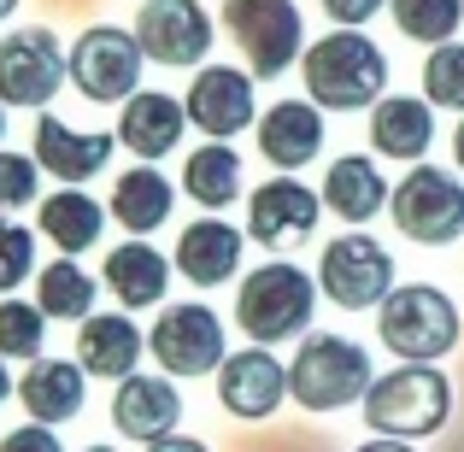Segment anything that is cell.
Here are the masks:
<instances>
[{"label":"cell","mask_w":464,"mask_h":452,"mask_svg":"<svg viewBox=\"0 0 464 452\" xmlns=\"http://www.w3.org/2000/svg\"><path fill=\"white\" fill-rule=\"evenodd\" d=\"M253 71H236V65H200L188 82V124L200 136L224 141V136H241L247 124H259V89H253Z\"/></svg>","instance_id":"cell-13"},{"label":"cell","mask_w":464,"mask_h":452,"mask_svg":"<svg viewBox=\"0 0 464 452\" xmlns=\"http://www.w3.org/2000/svg\"><path fill=\"white\" fill-rule=\"evenodd\" d=\"M24 276H35V236L0 212V294H12Z\"/></svg>","instance_id":"cell-33"},{"label":"cell","mask_w":464,"mask_h":452,"mask_svg":"<svg viewBox=\"0 0 464 452\" xmlns=\"http://www.w3.org/2000/svg\"><path fill=\"white\" fill-rule=\"evenodd\" d=\"M0 136H6V101H0Z\"/></svg>","instance_id":"cell-42"},{"label":"cell","mask_w":464,"mask_h":452,"mask_svg":"<svg viewBox=\"0 0 464 452\" xmlns=\"http://www.w3.org/2000/svg\"><path fill=\"white\" fill-rule=\"evenodd\" d=\"M241 229L236 224H224V217H200V224H188L177 236V271L188 276V283H200V288H218V283H229V276L241 271Z\"/></svg>","instance_id":"cell-20"},{"label":"cell","mask_w":464,"mask_h":452,"mask_svg":"<svg viewBox=\"0 0 464 452\" xmlns=\"http://www.w3.org/2000/svg\"><path fill=\"white\" fill-rule=\"evenodd\" d=\"M170 206H177V182H170L159 165H148V159L112 182V217L124 229H136V236H148V229L165 224Z\"/></svg>","instance_id":"cell-27"},{"label":"cell","mask_w":464,"mask_h":452,"mask_svg":"<svg viewBox=\"0 0 464 452\" xmlns=\"http://www.w3.org/2000/svg\"><path fill=\"white\" fill-rule=\"evenodd\" d=\"M6 394H12V376H6V364H0V406H6Z\"/></svg>","instance_id":"cell-40"},{"label":"cell","mask_w":464,"mask_h":452,"mask_svg":"<svg viewBox=\"0 0 464 452\" xmlns=\"http://www.w3.org/2000/svg\"><path fill=\"white\" fill-rule=\"evenodd\" d=\"M283 394H288V370L259 347V341H253L247 352H229V359L218 364V399H224L229 418L259 423V418H271V411L283 406Z\"/></svg>","instance_id":"cell-15"},{"label":"cell","mask_w":464,"mask_h":452,"mask_svg":"<svg viewBox=\"0 0 464 452\" xmlns=\"http://www.w3.org/2000/svg\"><path fill=\"white\" fill-rule=\"evenodd\" d=\"M371 388V352L347 335H306L288 364V394L306 411H341Z\"/></svg>","instance_id":"cell-5"},{"label":"cell","mask_w":464,"mask_h":452,"mask_svg":"<svg viewBox=\"0 0 464 452\" xmlns=\"http://www.w3.org/2000/svg\"><path fill=\"white\" fill-rule=\"evenodd\" d=\"M12 12H18V0H0V18H12Z\"/></svg>","instance_id":"cell-41"},{"label":"cell","mask_w":464,"mask_h":452,"mask_svg":"<svg viewBox=\"0 0 464 452\" xmlns=\"http://www.w3.org/2000/svg\"><path fill=\"white\" fill-rule=\"evenodd\" d=\"M141 42L118 24H89L71 47V89L89 106H124L141 89Z\"/></svg>","instance_id":"cell-8"},{"label":"cell","mask_w":464,"mask_h":452,"mask_svg":"<svg viewBox=\"0 0 464 452\" xmlns=\"http://www.w3.org/2000/svg\"><path fill=\"white\" fill-rule=\"evenodd\" d=\"M106 288L118 294V305H130V312H141V305H159L170 288V259L153 247L148 236L124 241V247L106 253Z\"/></svg>","instance_id":"cell-25"},{"label":"cell","mask_w":464,"mask_h":452,"mask_svg":"<svg viewBox=\"0 0 464 452\" xmlns=\"http://www.w3.org/2000/svg\"><path fill=\"white\" fill-rule=\"evenodd\" d=\"M300 77H306L312 101L324 106V112H364V106H376L382 89H388V59L364 30L335 24L324 42H306Z\"/></svg>","instance_id":"cell-1"},{"label":"cell","mask_w":464,"mask_h":452,"mask_svg":"<svg viewBox=\"0 0 464 452\" xmlns=\"http://www.w3.org/2000/svg\"><path fill=\"white\" fill-rule=\"evenodd\" d=\"M182 130H188V106L170 101V94H153V89H136L124 101V112H118V141L136 159H148V165L177 153Z\"/></svg>","instance_id":"cell-18"},{"label":"cell","mask_w":464,"mask_h":452,"mask_svg":"<svg viewBox=\"0 0 464 452\" xmlns=\"http://www.w3.org/2000/svg\"><path fill=\"white\" fill-rule=\"evenodd\" d=\"M435 141V106L418 101V94H382L371 106V148L382 159H406L418 165Z\"/></svg>","instance_id":"cell-21"},{"label":"cell","mask_w":464,"mask_h":452,"mask_svg":"<svg viewBox=\"0 0 464 452\" xmlns=\"http://www.w3.org/2000/svg\"><path fill=\"white\" fill-rule=\"evenodd\" d=\"M136 42L153 65H206L212 53V12L200 0H141L136 12Z\"/></svg>","instance_id":"cell-12"},{"label":"cell","mask_w":464,"mask_h":452,"mask_svg":"<svg viewBox=\"0 0 464 452\" xmlns=\"http://www.w3.org/2000/svg\"><path fill=\"white\" fill-rule=\"evenodd\" d=\"M317 212H324V194H312L306 182H295V170H276V182L253 188L247 200V229L259 247H295L317 229Z\"/></svg>","instance_id":"cell-14"},{"label":"cell","mask_w":464,"mask_h":452,"mask_svg":"<svg viewBox=\"0 0 464 452\" xmlns=\"http://www.w3.org/2000/svg\"><path fill=\"white\" fill-rule=\"evenodd\" d=\"M359 452H411L406 441H394V435H376V441L371 447H359Z\"/></svg>","instance_id":"cell-38"},{"label":"cell","mask_w":464,"mask_h":452,"mask_svg":"<svg viewBox=\"0 0 464 452\" xmlns=\"http://www.w3.org/2000/svg\"><path fill=\"white\" fill-rule=\"evenodd\" d=\"M388 0H324L329 24H347V30H359V24H371L376 12H382Z\"/></svg>","instance_id":"cell-36"},{"label":"cell","mask_w":464,"mask_h":452,"mask_svg":"<svg viewBox=\"0 0 464 452\" xmlns=\"http://www.w3.org/2000/svg\"><path fill=\"white\" fill-rule=\"evenodd\" d=\"M388 12H394L406 42H430V47L453 42L464 24V0H388Z\"/></svg>","instance_id":"cell-30"},{"label":"cell","mask_w":464,"mask_h":452,"mask_svg":"<svg viewBox=\"0 0 464 452\" xmlns=\"http://www.w3.org/2000/svg\"><path fill=\"white\" fill-rule=\"evenodd\" d=\"M82 394H89V370L77 359H30L18 382V399L35 423H71L82 411Z\"/></svg>","instance_id":"cell-22"},{"label":"cell","mask_w":464,"mask_h":452,"mask_svg":"<svg viewBox=\"0 0 464 452\" xmlns=\"http://www.w3.org/2000/svg\"><path fill=\"white\" fill-rule=\"evenodd\" d=\"M182 188H188V200H200L206 212H224V206L241 194V159H236V148H224V141L194 148L188 165H182Z\"/></svg>","instance_id":"cell-28"},{"label":"cell","mask_w":464,"mask_h":452,"mask_svg":"<svg viewBox=\"0 0 464 452\" xmlns=\"http://www.w3.org/2000/svg\"><path fill=\"white\" fill-rule=\"evenodd\" d=\"M71 77V53L53 42V30H12L0 42V101L42 112Z\"/></svg>","instance_id":"cell-10"},{"label":"cell","mask_w":464,"mask_h":452,"mask_svg":"<svg viewBox=\"0 0 464 452\" xmlns=\"http://www.w3.org/2000/svg\"><path fill=\"white\" fill-rule=\"evenodd\" d=\"M141 359V329L130 323L124 312H89L77 323V364L89 376H112L124 382Z\"/></svg>","instance_id":"cell-23"},{"label":"cell","mask_w":464,"mask_h":452,"mask_svg":"<svg viewBox=\"0 0 464 452\" xmlns=\"http://www.w3.org/2000/svg\"><path fill=\"white\" fill-rule=\"evenodd\" d=\"M82 452H112V447H82Z\"/></svg>","instance_id":"cell-43"},{"label":"cell","mask_w":464,"mask_h":452,"mask_svg":"<svg viewBox=\"0 0 464 452\" xmlns=\"http://www.w3.org/2000/svg\"><path fill=\"white\" fill-rule=\"evenodd\" d=\"M112 148H118V130L112 136L106 130H77L53 112L35 118V165L59 182H89L94 170L112 165Z\"/></svg>","instance_id":"cell-16"},{"label":"cell","mask_w":464,"mask_h":452,"mask_svg":"<svg viewBox=\"0 0 464 452\" xmlns=\"http://www.w3.org/2000/svg\"><path fill=\"white\" fill-rule=\"evenodd\" d=\"M35 182H42L35 153H6V148H0V212L35 206Z\"/></svg>","instance_id":"cell-34"},{"label":"cell","mask_w":464,"mask_h":452,"mask_svg":"<svg viewBox=\"0 0 464 452\" xmlns=\"http://www.w3.org/2000/svg\"><path fill=\"white\" fill-rule=\"evenodd\" d=\"M388 212H394V224H400L406 241H418V247H447V241L464 236V182L453 170L418 159V165L400 177V188L388 194Z\"/></svg>","instance_id":"cell-7"},{"label":"cell","mask_w":464,"mask_h":452,"mask_svg":"<svg viewBox=\"0 0 464 452\" xmlns=\"http://www.w3.org/2000/svg\"><path fill=\"white\" fill-rule=\"evenodd\" d=\"M148 452H212V447L194 441V435H165V441H153Z\"/></svg>","instance_id":"cell-37"},{"label":"cell","mask_w":464,"mask_h":452,"mask_svg":"<svg viewBox=\"0 0 464 452\" xmlns=\"http://www.w3.org/2000/svg\"><path fill=\"white\" fill-rule=\"evenodd\" d=\"M35 229H42L59 253L77 259V253L94 247V236L106 229V206L94 200V194H82V188H59V194H47V200H35Z\"/></svg>","instance_id":"cell-26"},{"label":"cell","mask_w":464,"mask_h":452,"mask_svg":"<svg viewBox=\"0 0 464 452\" xmlns=\"http://www.w3.org/2000/svg\"><path fill=\"white\" fill-rule=\"evenodd\" d=\"M0 452H65V447H59L53 423H24V429H12L0 441Z\"/></svg>","instance_id":"cell-35"},{"label":"cell","mask_w":464,"mask_h":452,"mask_svg":"<svg viewBox=\"0 0 464 452\" xmlns=\"http://www.w3.org/2000/svg\"><path fill=\"white\" fill-rule=\"evenodd\" d=\"M259 153L276 170H300L324 153V106L317 101H276L259 112Z\"/></svg>","instance_id":"cell-19"},{"label":"cell","mask_w":464,"mask_h":452,"mask_svg":"<svg viewBox=\"0 0 464 452\" xmlns=\"http://www.w3.org/2000/svg\"><path fill=\"white\" fill-rule=\"evenodd\" d=\"M47 312L30 300H0V359H42Z\"/></svg>","instance_id":"cell-31"},{"label":"cell","mask_w":464,"mask_h":452,"mask_svg":"<svg viewBox=\"0 0 464 452\" xmlns=\"http://www.w3.org/2000/svg\"><path fill=\"white\" fill-rule=\"evenodd\" d=\"M376 335L394 359L435 364L441 352L459 347V305L430 283H406L376 305Z\"/></svg>","instance_id":"cell-4"},{"label":"cell","mask_w":464,"mask_h":452,"mask_svg":"<svg viewBox=\"0 0 464 452\" xmlns=\"http://www.w3.org/2000/svg\"><path fill=\"white\" fill-rule=\"evenodd\" d=\"M224 30L236 35L241 59L259 82H276L306 53V18L295 0H224Z\"/></svg>","instance_id":"cell-6"},{"label":"cell","mask_w":464,"mask_h":452,"mask_svg":"<svg viewBox=\"0 0 464 452\" xmlns=\"http://www.w3.org/2000/svg\"><path fill=\"white\" fill-rule=\"evenodd\" d=\"M148 347H153V359L165 364L170 376H188V382H194V376H218V364L229 359L218 312H212V305H188V300L159 312Z\"/></svg>","instance_id":"cell-11"},{"label":"cell","mask_w":464,"mask_h":452,"mask_svg":"<svg viewBox=\"0 0 464 452\" xmlns=\"http://www.w3.org/2000/svg\"><path fill=\"white\" fill-rule=\"evenodd\" d=\"M364 423H371V435H394V441H423V435H435L447 423V411H453V388H447L441 370H430V364H411L406 370H388L376 376L371 388H364Z\"/></svg>","instance_id":"cell-2"},{"label":"cell","mask_w":464,"mask_h":452,"mask_svg":"<svg viewBox=\"0 0 464 452\" xmlns=\"http://www.w3.org/2000/svg\"><path fill=\"white\" fill-rule=\"evenodd\" d=\"M423 101L464 112V42H441L423 59Z\"/></svg>","instance_id":"cell-32"},{"label":"cell","mask_w":464,"mask_h":452,"mask_svg":"<svg viewBox=\"0 0 464 452\" xmlns=\"http://www.w3.org/2000/svg\"><path fill=\"white\" fill-rule=\"evenodd\" d=\"M324 206L341 217V224H371V217L388 206V177L376 170V159H364V153H341V159H329Z\"/></svg>","instance_id":"cell-24"},{"label":"cell","mask_w":464,"mask_h":452,"mask_svg":"<svg viewBox=\"0 0 464 452\" xmlns=\"http://www.w3.org/2000/svg\"><path fill=\"white\" fill-rule=\"evenodd\" d=\"M112 423H118L124 441H141V447L177 435V423H182L177 382L170 376H124L118 394H112Z\"/></svg>","instance_id":"cell-17"},{"label":"cell","mask_w":464,"mask_h":452,"mask_svg":"<svg viewBox=\"0 0 464 452\" xmlns=\"http://www.w3.org/2000/svg\"><path fill=\"white\" fill-rule=\"evenodd\" d=\"M317 288L341 312H364L394 294V253L371 236H335L317 259Z\"/></svg>","instance_id":"cell-9"},{"label":"cell","mask_w":464,"mask_h":452,"mask_svg":"<svg viewBox=\"0 0 464 452\" xmlns=\"http://www.w3.org/2000/svg\"><path fill=\"white\" fill-rule=\"evenodd\" d=\"M453 153H459V170H464V112H459V130H453Z\"/></svg>","instance_id":"cell-39"},{"label":"cell","mask_w":464,"mask_h":452,"mask_svg":"<svg viewBox=\"0 0 464 452\" xmlns=\"http://www.w3.org/2000/svg\"><path fill=\"white\" fill-rule=\"evenodd\" d=\"M312 305H317V283L300 264H288V259L259 264V271L241 276V288H236V323L247 329L259 347H276V341L306 335Z\"/></svg>","instance_id":"cell-3"},{"label":"cell","mask_w":464,"mask_h":452,"mask_svg":"<svg viewBox=\"0 0 464 452\" xmlns=\"http://www.w3.org/2000/svg\"><path fill=\"white\" fill-rule=\"evenodd\" d=\"M35 305H42L47 317H59V323H82V317L94 312V276L65 253V259H53L47 271H35Z\"/></svg>","instance_id":"cell-29"}]
</instances>
